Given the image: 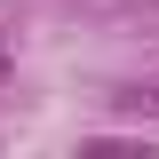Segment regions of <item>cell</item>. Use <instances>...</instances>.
I'll return each instance as SVG.
<instances>
[{"label": "cell", "instance_id": "7a4b0ae2", "mask_svg": "<svg viewBox=\"0 0 159 159\" xmlns=\"http://www.w3.org/2000/svg\"><path fill=\"white\" fill-rule=\"evenodd\" d=\"M0 80H8V56H0Z\"/></svg>", "mask_w": 159, "mask_h": 159}, {"label": "cell", "instance_id": "6da1fadb", "mask_svg": "<svg viewBox=\"0 0 159 159\" xmlns=\"http://www.w3.org/2000/svg\"><path fill=\"white\" fill-rule=\"evenodd\" d=\"M119 103H127V111H159V88H127Z\"/></svg>", "mask_w": 159, "mask_h": 159}]
</instances>
